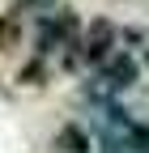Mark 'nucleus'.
<instances>
[{
	"label": "nucleus",
	"instance_id": "1",
	"mask_svg": "<svg viewBox=\"0 0 149 153\" xmlns=\"http://www.w3.org/2000/svg\"><path fill=\"white\" fill-rule=\"evenodd\" d=\"M132 81H136V60L124 55V51H115V55H107V60L98 64V72H94V94L111 98V94H124Z\"/></svg>",
	"mask_w": 149,
	"mask_h": 153
},
{
	"label": "nucleus",
	"instance_id": "2",
	"mask_svg": "<svg viewBox=\"0 0 149 153\" xmlns=\"http://www.w3.org/2000/svg\"><path fill=\"white\" fill-rule=\"evenodd\" d=\"M107 55H115V26H111L107 17H98V22H89L85 34H81V60H89L98 68Z\"/></svg>",
	"mask_w": 149,
	"mask_h": 153
},
{
	"label": "nucleus",
	"instance_id": "3",
	"mask_svg": "<svg viewBox=\"0 0 149 153\" xmlns=\"http://www.w3.org/2000/svg\"><path fill=\"white\" fill-rule=\"evenodd\" d=\"M22 34H26V9L13 4L0 13V51H17L22 47Z\"/></svg>",
	"mask_w": 149,
	"mask_h": 153
},
{
	"label": "nucleus",
	"instance_id": "4",
	"mask_svg": "<svg viewBox=\"0 0 149 153\" xmlns=\"http://www.w3.org/2000/svg\"><path fill=\"white\" fill-rule=\"evenodd\" d=\"M55 145H60V153H89V136L77 128V123H68L60 128V136H55Z\"/></svg>",
	"mask_w": 149,
	"mask_h": 153
},
{
	"label": "nucleus",
	"instance_id": "5",
	"mask_svg": "<svg viewBox=\"0 0 149 153\" xmlns=\"http://www.w3.org/2000/svg\"><path fill=\"white\" fill-rule=\"evenodd\" d=\"M43 76H47V68H43V60H34V64H26V68H22V85H47Z\"/></svg>",
	"mask_w": 149,
	"mask_h": 153
}]
</instances>
